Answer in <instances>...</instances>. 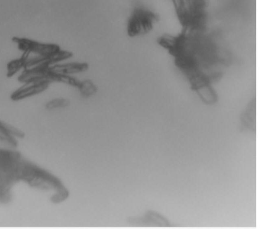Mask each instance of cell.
<instances>
[{
	"label": "cell",
	"mask_w": 261,
	"mask_h": 233,
	"mask_svg": "<svg viewBox=\"0 0 261 233\" xmlns=\"http://www.w3.org/2000/svg\"><path fill=\"white\" fill-rule=\"evenodd\" d=\"M20 182L51 195L60 191L64 184L49 171L25 158L20 152L0 147V203L12 198V189Z\"/></svg>",
	"instance_id": "1"
},
{
	"label": "cell",
	"mask_w": 261,
	"mask_h": 233,
	"mask_svg": "<svg viewBox=\"0 0 261 233\" xmlns=\"http://www.w3.org/2000/svg\"><path fill=\"white\" fill-rule=\"evenodd\" d=\"M158 18L156 14L148 9L140 5L135 7L127 21L128 34L134 37L149 32Z\"/></svg>",
	"instance_id": "2"
},
{
	"label": "cell",
	"mask_w": 261,
	"mask_h": 233,
	"mask_svg": "<svg viewBox=\"0 0 261 233\" xmlns=\"http://www.w3.org/2000/svg\"><path fill=\"white\" fill-rule=\"evenodd\" d=\"M51 81L49 79H43L24 82L23 84L14 93L12 98L19 100L37 94L44 91Z\"/></svg>",
	"instance_id": "3"
},
{
	"label": "cell",
	"mask_w": 261,
	"mask_h": 233,
	"mask_svg": "<svg viewBox=\"0 0 261 233\" xmlns=\"http://www.w3.org/2000/svg\"><path fill=\"white\" fill-rule=\"evenodd\" d=\"M24 133L18 128L0 120V142L10 148H16L18 139L22 138Z\"/></svg>",
	"instance_id": "4"
},
{
	"label": "cell",
	"mask_w": 261,
	"mask_h": 233,
	"mask_svg": "<svg viewBox=\"0 0 261 233\" xmlns=\"http://www.w3.org/2000/svg\"><path fill=\"white\" fill-rule=\"evenodd\" d=\"M85 63H70L58 64L57 63L50 65L48 69L51 74L55 77L56 80L62 76L70 75L79 73L87 69Z\"/></svg>",
	"instance_id": "5"
},
{
	"label": "cell",
	"mask_w": 261,
	"mask_h": 233,
	"mask_svg": "<svg viewBox=\"0 0 261 233\" xmlns=\"http://www.w3.org/2000/svg\"><path fill=\"white\" fill-rule=\"evenodd\" d=\"M77 87L81 95L86 98L94 95L97 90L95 84L90 80H85L79 82Z\"/></svg>",
	"instance_id": "6"
},
{
	"label": "cell",
	"mask_w": 261,
	"mask_h": 233,
	"mask_svg": "<svg viewBox=\"0 0 261 233\" xmlns=\"http://www.w3.org/2000/svg\"><path fill=\"white\" fill-rule=\"evenodd\" d=\"M69 102L64 98H55L48 101L45 104V108L49 110H56L67 107Z\"/></svg>",
	"instance_id": "7"
}]
</instances>
